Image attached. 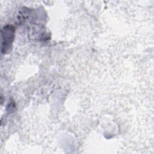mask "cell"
I'll use <instances>...</instances> for the list:
<instances>
[{"mask_svg": "<svg viewBox=\"0 0 154 154\" xmlns=\"http://www.w3.org/2000/svg\"><path fill=\"white\" fill-rule=\"evenodd\" d=\"M14 27L10 25L4 26L1 29V52L2 54L5 53L11 48L14 38Z\"/></svg>", "mask_w": 154, "mask_h": 154, "instance_id": "obj_1", "label": "cell"}]
</instances>
